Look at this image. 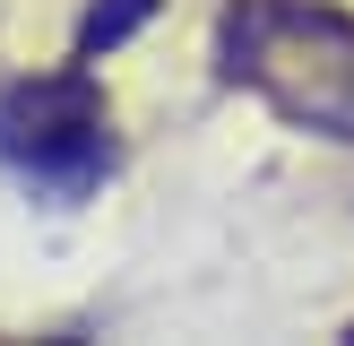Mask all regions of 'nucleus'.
I'll list each match as a JSON object with an SVG mask.
<instances>
[{
    "label": "nucleus",
    "mask_w": 354,
    "mask_h": 346,
    "mask_svg": "<svg viewBox=\"0 0 354 346\" xmlns=\"http://www.w3.org/2000/svg\"><path fill=\"white\" fill-rule=\"evenodd\" d=\"M216 69L277 121L354 147V17L311 0H234L216 17Z\"/></svg>",
    "instance_id": "obj_1"
},
{
    "label": "nucleus",
    "mask_w": 354,
    "mask_h": 346,
    "mask_svg": "<svg viewBox=\"0 0 354 346\" xmlns=\"http://www.w3.org/2000/svg\"><path fill=\"white\" fill-rule=\"evenodd\" d=\"M0 165L44 199H95L121 165L113 138V104L86 69H44V78H9L0 86Z\"/></svg>",
    "instance_id": "obj_2"
},
{
    "label": "nucleus",
    "mask_w": 354,
    "mask_h": 346,
    "mask_svg": "<svg viewBox=\"0 0 354 346\" xmlns=\"http://www.w3.org/2000/svg\"><path fill=\"white\" fill-rule=\"evenodd\" d=\"M156 17V0H95V9L78 17V61H95V52H113L121 35H138Z\"/></svg>",
    "instance_id": "obj_3"
}]
</instances>
